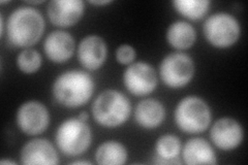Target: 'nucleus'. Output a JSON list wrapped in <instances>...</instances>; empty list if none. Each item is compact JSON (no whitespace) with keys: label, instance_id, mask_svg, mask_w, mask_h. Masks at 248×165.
Masks as SVG:
<instances>
[{"label":"nucleus","instance_id":"bb28decb","mask_svg":"<svg viewBox=\"0 0 248 165\" xmlns=\"http://www.w3.org/2000/svg\"><path fill=\"white\" fill-rule=\"evenodd\" d=\"M10 1H1V2H0V3H1V4H4V3H9Z\"/></svg>","mask_w":248,"mask_h":165},{"label":"nucleus","instance_id":"9b49d317","mask_svg":"<svg viewBox=\"0 0 248 165\" xmlns=\"http://www.w3.org/2000/svg\"><path fill=\"white\" fill-rule=\"evenodd\" d=\"M85 11L81 0H52L46 7V15L53 25L67 28L79 22Z\"/></svg>","mask_w":248,"mask_h":165},{"label":"nucleus","instance_id":"f8f14e48","mask_svg":"<svg viewBox=\"0 0 248 165\" xmlns=\"http://www.w3.org/2000/svg\"><path fill=\"white\" fill-rule=\"evenodd\" d=\"M108 46L104 38L98 35L85 36L78 46V59L88 70H97L107 60Z\"/></svg>","mask_w":248,"mask_h":165},{"label":"nucleus","instance_id":"6e6552de","mask_svg":"<svg viewBox=\"0 0 248 165\" xmlns=\"http://www.w3.org/2000/svg\"><path fill=\"white\" fill-rule=\"evenodd\" d=\"M19 129L26 135H40L49 127L50 114L46 106L37 100H29L21 105L16 115Z\"/></svg>","mask_w":248,"mask_h":165},{"label":"nucleus","instance_id":"b1692460","mask_svg":"<svg viewBox=\"0 0 248 165\" xmlns=\"http://www.w3.org/2000/svg\"><path fill=\"white\" fill-rule=\"evenodd\" d=\"M79 119L81 121H84V122H87L88 119H89V115L87 112H81L79 114Z\"/></svg>","mask_w":248,"mask_h":165},{"label":"nucleus","instance_id":"0eeeda50","mask_svg":"<svg viewBox=\"0 0 248 165\" xmlns=\"http://www.w3.org/2000/svg\"><path fill=\"white\" fill-rule=\"evenodd\" d=\"M195 72L196 66L192 58L182 52L167 55L159 65L162 82L172 89H180L187 86L193 78Z\"/></svg>","mask_w":248,"mask_h":165},{"label":"nucleus","instance_id":"a211bd4d","mask_svg":"<svg viewBox=\"0 0 248 165\" xmlns=\"http://www.w3.org/2000/svg\"><path fill=\"white\" fill-rule=\"evenodd\" d=\"M128 152L119 141L108 140L100 145L95 152V161L102 165H121L126 163Z\"/></svg>","mask_w":248,"mask_h":165},{"label":"nucleus","instance_id":"412c9836","mask_svg":"<svg viewBox=\"0 0 248 165\" xmlns=\"http://www.w3.org/2000/svg\"><path fill=\"white\" fill-rule=\"evenodd\" d=\"M43 59L41 54L33 49H24L17 57V66L23 74L32 75L42 67Z\"/></svg>","mask_w":248,"mask_h":165},{"label":"nucleus","instance_id":"1a4fd4ad","mask_svg":"<svg viewBox=\"0 0 248 165\" xmlns=\"http://www.w3.org/2000/svg\"><path fill=\"white\" fill-rule=\"evenodd\" d=\"M157 74L154 67L146 62L131 63L123 74V84L135 96H146L157 87Z\"/></svg>","mask_w":248,"mask_h":165},{"label":"nucleus","instance_id":"423d86ee","mask_svg":"<svg viewBox=\"0 0 248 165\" xmlns=\"http://www.w3.org/2000/svg\"><path fill=\"white\" fill-rule=\"evenodd\" d=\"M207 42L217 49L234 45L241 35L239 21L228 13H217L209 17L203 26Z\"/></svg>","mask_w":248,"mask_h":165},{"label":"nucleus","instance_id":"4be33fe9","mask_svg":"<svg viewBox=\"0 0 248 165\" xmlns=\"http://www.w3.org/2000/svg\"><path fill=\"white\" fill-rule=\"evenodd\" d=\"M115 56L118 63L122 65H129L131 63H134V61L137 57V53L134 46H131L129 45H121L120 46H118V49L116 50Z\"/></svg>","mask_w":248,"mask_h":165},{"label":"nucleus","instance_id":"393cba45","mask_svg":"<svg viewBox=\"0 0 248 165\" xmlns=\"http://www.w3.org/2000/svg\"><path fill=\"white\" fill-rule=\"evenodd\" d=\"M72 164H74V165H77V164H82V165L86 164V165H90V164H91V162H89V161H85V160H79V161H74V162H72Z\"/></svg>","mask_w":248,"mask_h":165},{"label":"nucleus","instance_id":"f257e3e1","mask_svg":"<svg viewBox=\"0 0 248 165\" xmlns=\"http://www.w3.org/2000/svg\"><path fill=\"white\" fill-rule=\"evenodd\" d=\"M94 90L95 83L91 75L80 69L62 73L52 86L54 99L68 108H77L86 105Z\"/></svg>","mask_w":248,"mask_h":165},{"label":"nucleus","instance_id":"f03ea898","mask_svg":"<svg viewBox=\"0 0 248 165\" xmlns=\"http://www.w3.org/2000/svg\"><path fill=\"white\" fill-rule=\"evenodd\" d=\"M45 27L43 15L34 7H18L10 15L6 23L7 41L17 48L29 49L40 42Z\"/></svg>","mask_w":248,"mask_h":165},{"label":"nucleus","instance_id":"4468645a","mask_svg":"<svg viewBox=\"0 0 248 165\" xmlns=\"http://www.w3.org/2000/svg\"><path fill=\"white\" fill-rule=\"evenodd\" d=\"M75 38L63 30H56L46 37L44 51L46 56L55 63H64L75 53Z\"/></svg>","mask_w":248,"mask_h":165},{"label":"nucleus","instance_id":"aec40b11","mask_svg":"<svg viewBox=\"0 0 248 165\" xmlns=\"http://www.w3.org/2000/svg\"><path fill=\"white\" fill-rule=\"evenodd\" d=\"M181 140L174 135H161L155 143V153L157 158L173 161L176 164H180L178 156L181 153Z\"/></svg>","mask_w":248,"mask_h":165},{"label":"nucleus","instance_id":"f3484780","mask_svg":"<svg viewBox=\"0 0 248 165\" xmlns=\"http://www.w3.org/2000/svg\"><path fill=\"white\" fill-rule=\"evenodd\" d=\"M167 41L169 45L177 50H187L195 45L197 31L189 23L176 21L167 30Z\"/></svg>","mask_w":248,"mask_h":165},{"label":"nucleus","instance_id":"7ed1b4c3","mask_svg":"<svg viewBox=\"0 0 248 165\" xmlns=\"http://www.w3.org/2000/svg\"><path fill=\"white\" fill-rule=\"evenodd\" d=\"M131 113L129 99L118 90L103 91L92 105V116L95 122L105 128L122 126Z\"/></svg>","mask_w":248,"mask_h":165},{"label":"nucleus","instance_id":"5701e85b","mask_svg":"<svg viewBox=\"0 0 248 165\" xmlns=\"http://www.w3.org/2000/svg\"><path fill=\"white\" fill-rule=\"evenodd\" d=\"M112 0H90L89 3L93 5H97V6H103V5H108L112 3Z\"/></svg>","mask_w":248,"mask_h":165},{"label":"nucleus","instance_id":"20e7f679","mask_svg":"<svg viewBox=\"0 0 248 165\" xmlns=\"http://www.w3.org/2000/svg\"><path fill=\"white\" fill-rule=\"evenodd\" d=\"M174 119L181 131L188 135H198L210 126L212 113L204 99L199 96H186L177 105Z\"/></svg>","mask_w":248,"mask_h":165},{"label":"nucleus","instance_id":"39448f33","mask_svg":"<svg viewBox=\"0 0 248 165\" xmlns=\"http://www.w3.org/2000/svg\"><path fill=\"white\" fill-rule=\"evenodd\" d=\"M56 145L61 153L68 157L86 152L92 141V131L87 122L79 118H69L62 122L55 133Z\"/></svg>","mask_w":248,"mask_h":165},{"label":"nucleus","instance_id":"ddd939ff","mask_svg":"<svg viewBox=\"0 0 248 165\" xmlns=\"http://www.w3.org/2000/svg\"><path fill=\"white\" fill-rule=\"evenodd\" d=\"M21 163L25 165H56L59 158L56 149L45 138H34L23 146Z\"/></svg>","mask_w":248,"mask_h":165},{"label":"nucleus","instance_id":"dca6fc26","mask_svg":"<svg viewBox=\"0 0 248 165\" xmlns=\"http://www.w3.org/2000/svg\"><path fill=\"white\" fill-rule=\"evenodd\" d=\"M183 162L187 165L217 163L216 154L211 145L202 137H195L186 141L182 149Z\"/></svg>","mask_w":248,"mask_h":165},{"label":"nucleus","instance_id":"6ab92c4d","mask_svg":"<svg viewBox=\"0 0 248 165\" xmlns=\"http://www.w3.org/2000/svg\"><path fill=\"white\" fill-rule=\"evenodd\" d=\"M209 0H175L173 6L186 19L198 21L203 19L210 9Z\"/></svg>","mask_w":248,"mask_h":165},{"label":"nucleus","instance_id":"9d476101","mask_svg":"<svg viewBox=\"0 0 248 165\" xmlns=\"http://www.w3.org/2000/svg\"><path fill=\"white\" fill-rule=\"evenodd\" d=\"M210 138L219 150L230 152L242 144L244 130L241 123L232 118H220L212 125Z\"/></svg>","mask_w":248,"mask_h":165},{"label":"nucleus","instance_id":"2eb2a0df","mask_svg":"<svg viewBox=\"0 0 248 165\" xmlns=\"http://www.w3.org/2000/svg\"><path fill=\"white\" fill-rule=\"evenodd\" d=\"M166 118V109L159 100L149 98L140 101L135 108V120L144 129L159 127Z\"/></svg>","mask_w":248,"mask_h":165},{"label":"nucleus","instance_id":"a878e982","mask_svg":"<svg viewBox=\"0 0 248 165\" xmlns=\"http://www.w3.org/2000/svg\"><path fill=\"white\" fill-rule=\"evenodd\" d=\"M0 164H2V165H4V164H12V165H16V162H15V161H12V160H6V159H3V160L0 161Z\"/></svg>","mask_w":248,"mask_h":165}]
</instances>
